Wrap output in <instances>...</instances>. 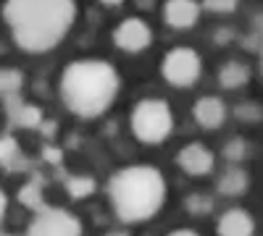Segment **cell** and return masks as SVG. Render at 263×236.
<instances>
[{
    "instance_id": "cell-1",
    "label": "cell",
    "mask_w": 263,
    "mask_h": 236,
    "mask_svg": "<svg viewBox=\"0 0 263 236\" xmlns=\"http://www.w3.org/2000/svg\"><path fill=\"white\" fill-rule=\"evenodd\" d=\"M3 16L18 48L45 53L71 29L77 6L74 0H6Z\"/></svg>"
},
{
    "instance_id": "cell-2",
    "label": "cell",
    "mask_w": 263,
    "mask_h": 236,
    "mask_svg": "<svg viewBox=\"0 0 263 236\" xmlns=\"http://www.w3.org/2000/svg\"><path fill=\"white\" fill-rule=\"evenodd\" d=\"M119 92V74L105 60H77L61 76V95L71 113L95 118L111 108Z\"/></svg>"
},
{
    "instance_id": "cell-3",
    "label": "cell",
    "mask_w": 263,
    "mask_h": 236,
    "mask_svg": "<svg viewBox=\"0 0 263 236\" xmlns=\"http://www.w3.org/2000/svg\"><path fill=\"white\" fill-rule=\"evenodd\" d=\"M111 202L116 216L126 223L147 221L158 212L166 200V181L156 168L132 165L124 168L111 179Z\"/></svg>"
},
{
    "instance_id": "cell-4",
    "label": "cell",
    "mask_w": 263,
    "mask_h": 236,
    "mask_svg": "<svg viewBox=\"0 0 263 236\" xmlns=\"http://www.w3.org/2000/svg\"><path fill=\"white\" fill-rule=\"evenodd\" d=\"M171 128H174V116L163 100H156V97L142 100L132 111V132L145 144H158L168 139Z\"/></svg>"
},
{
    "instance_id": "cell-5",
    "label": "cell",
    "mask_w": 263,
    "mask_h": 236,
    "mask_svg": "<svg viewBox=\"0 0 263 236\" xmlns=\"http://www.w3.org/2000/svg\"><path fill=\"white\" fill-rule=\"evenodd\" d=\"M163 76L174 87H192L200 76V55L192 48H174L163 58Z\"/></svg>"
},
{
    "instance_id": "cell-6",
    "label": "cell",
    "mask_w": 263,
    "mask_h": 236,
    "mask_svg": "<svg viewBox=\"0 0 263 236\" xmlns=\"http://www.w3.org/2000/svg\"><path fill=\"white\" fill-rule=\"evenodd\" d=\"M27 236H82V223L66 210L40 207Z\"/></svg>"
},
{
    "instance_id": "cell-7",
    "label": "cell",
    "mask_w": 263,
    "mask_h": 236,
    "mask_svg": "<svg viewBox=\"0 0 263 236\" xmlns=\"http://www.w3.org/2000/svg\"><path fill=\"white\" fill-rule=\"evenodd\" d=\"M114 42L116 48H121L124 53H142L150 48L153 42V32L142 18H124L121 24L114 29Z\"/></svg>"
},
{
    "instance_id": "cell-8",
    "label": "cell",
    "mask_w": 263,
    "mask_h": 236,
    "mask_svg": "<svg viewBox=\"0 0 263 236\" xmlns=\"http://www.w3.org/2000/svg\"><path fill=\"white\" fill-rule=\"evenodd\" d=\"M177 163H179V168L184 170V174H190V176H205V174H211V170H213V163L216 160H213V153H211L205 144L192 142V144H187V147L179 149Z\"/></svg>"
},
{
    "instance_id": "cell-9",
    "label": "cell",
    "mask_w": 263,
    "mask_h": 236,
    "mask_svg": "<svg viewBox=\"0 0 263 236\" xmlns=\"http://www.w3.org/2000/svg\"><path fill=\"white\" fill-rule=\"evenodd\" d=\"M163 16H166V24L174 29H192L197 18H200V6L195 0H168Z\"/></svg>"
},
{
    "instance_id": "cell-10",
    "label": "cell",
    "mask_w": 263,
    "mask_h": 236,
    "mask_svg": "<svg viewBox=\"0 0 263 236\" xmlns=\"http://www.w3.org/2000/svg\"><path fill=\"white\" fill-rule=\"evenodd\" d=\"M195 121L203 128H218L227 121V105L218 97H200L195 102Z\"/></svg>"
},
{
    "instance_id": "cell-11",
    "label": "cell",
    "mask_w": 263,
    "mask_h": 236,
    "mask_svg": "<svg viewBox=\"0 0 263 236\" xmlns=\"http://www.w3.org/2000/svg\"><path fill=\"white\" fill-rule=\"evenodd\" d=\"M255 223L245 210H227L218 218V236H253Z\"/></svg>"
},
{
    "instance_id": "cell-12",
    "label": "cell",
    "mask_w": 263,
    "mask_h": 236,
    "mask_svg": "<svg viewBox=\"0 0 263 236\" xmlns=\"http://www.w3.org/2000/svg\"><path fill=\"white\" fill-rule=\"evenodd\" d=\"M245 189H248V174L242 168H229L227 174L218 179V191H221V195L237 197V195H242Z\"/></svg>"
},
{
    "instance_id": "cell-13",
    "label": "cell",
    "mask_w": 263,
    "mask_h": 236,
    "mask_svg": "<svg viewBox=\"0 0 263 236\" xmlns=\"http://www.w3.org/2000/svg\"><path fill=\"white\" fill-rule=\"evenodd\" d=\"M250 79V71L248 66H242V63H227V66H221V71H218V81H221V87L227 90H237V87H242V84Z\"/></svg>"
},
{
    "instance_id": "cell-14",
    "label": "cell",
    "mask_w": 263,
    "mask_h": 236,
    "mask_svg": "<svg viewBox=\"0 0 263 236\" xmlns=\"http://www.w3.org/2000/svg\"><path fill=\"white\" fill-rule=\"evenodd\" d=\"M0 165L8 168V170L24 168V155H21V149H18L16 139H11V137H3V139H0Z\"/></svg>"
},
{
    "instance_id": "cell-15",
    "label": "cell",
    "mask_w": 263,
    "mask_h": 236,
    "mask_svg": "<svg viewBox=\"0 0 263 236\" xmlns=\"http://www.w3.org/2000/svg\"><path fill=\"white\" fill-rule=\"evenodd\" d=\"M18 84H21V74H16V71H3V69H0V95L16 92Z\"/></svg>"
},
{
    "instance_id": "cell-16",
    "label": "cell",
    "mask_w": 263,
    "mask_h": 236,
    "mask_svg": "<svg viewBox=\"0 0 263 236\" xmlns=\"http://www.w3.org/2000/svg\"><path fill=\"white\" fill-rule=\"evenodd\" d=\"M13 121L21 123V126H37L40 123V111L29 108V105H21V108L13 113Z\"/></svg>"
},
{
    "instance_id": "cell-17",
    "label": "cell",
    "mask_w": 263,
    "mask_h": 236,
    "mask_svg": "<svg viewBox=\"0 0 263 236\" xmlns=\"http://www.w3.org/2000/svg\"><path fill=\"white\" fill-rule=\"evenodd\" d=\"M92 179H69V191H71V197H87V195H92Z\"/></svg>"
},
{
    "instance_id": "cell-18",
    "label": "cell",
    "mask_w": 263,
    "mask_h": 236,
    "mask_svg": "<svg viewBox=\"0 0 263 236\" xmlns=\"http://www.w3.org/2000/svg\"><path fill=\"white\" fill-rule=\"evenodd\" d=\"M21 202L29 205V207H42V200H40V186L37 184H27L24 191H21Z\"/></svg>"
},
{
    "instance_id": "cell-19",
    "label": "cell",
    "mask_w": 263,
    "mask_h": 236,
    "mask_svg": "<svg viewBox=\"0 0 263 236\" xmlns=\"http://www.w3.org/2000/svg\"><path fill=\"white\" fill-rule=\"evenodd\" d=\"M245 153H248V144H245L242 139L229 142V144H227V149H224V155H227L229 160H239V158H245Z\"/></svg>"
},
{
    "instance_id": "cell-20",
    "label": "cell",
    "mask_w": 263,
    "mask_h": 236,
    "mask_svg": "<svg viewBox=\"0 0 263 236\" xmlns=\"http://www.w3.org/2000/svg\"><path fill=\"white\" fill-rule=\"evenodd\" d=\"M205 8L216 13H232L237 8V0H205Z\"/></svg>"
},
{
    "instance_id": "cell-21",
    "label": "cell",
    "mask_w": 263,
    "mask_h": 236,
    "mask_svg": "<svg viewBox=\"0 0 263 236\" xmlns=\"http://www.w3.org/2000/svg\"><path fill=\"white\" fill-rule=\"evenodd\" d=\"M187 205H190V210H192V212H208V210H211V200H208V197H203V195L190 197V200H187Z\"/></svg>"
},
{
    "instance_id": "cell-22",
    "label": "cell",
    "mask_w": 263,
    "mask_h": 236,
    "mask_svg": "<svg viewBox=\"0 0 263 236\" xmlns=\"http://www.w3.org/2000/svg\"><path fill=\"white\" fill-rule=\"evenodd\" d=\"M6 207H8V200L3 195V189H0V221H3V216H6Z\"/></svg>"
},
{
    "instance_id": "cell-23",
    "label": "cell",
    "mask_w": 263,
    "mask_h": 236,
    "mask_svg": "<svg viewBox=\"0 0 263 236\" xmlns=\"http://www.w3.org/2000/svg\"><path fill=\"white\" fill-rule=\"evenodd\" d=\"M168 236H197L195 231H187V228H179V231H174V233H168Z\"/></svg>"
},
{
    "instance_id": "cell-24",
    "label": "cell",
    "mask_w": 263,
    "mask_h": 236,
    "mask_svg": "<svg viewBox=\"0 0 263 236\" xmlns=\"http://www.w3.org/2000/svg\"><path fill=\"white\" fill-rule=\"evenodd\" d=\"M100 3H105V6H119V3H124V0H100Z\"/></svg>"
},
{
    "instance_id": "cell-25",
    "label": "cell",
    "mask_w": 263,
    "mask_h": 236,
    "mask_svg": "<svg viewBox=\"0 0 263 236\" xmlns=\"http://www.w3.org/2000/svg\"><path fill=\"white\" fill-rule=\"evenodd\" d=\"M108 236H126V233H121V231H116V233H108Z\"/></svg>"
},
{
    "instance_id": "cell-26",
    "label": "cell",
    "mask_w": 263,
    "mask_h": 236,
    "mask_svg": "<svg viewBox=\"0 0 263 236\" xmlns=\"http://www.w3.org/2000/svg\"><path fill=\"white\" fill-rule=\"evenodd\" d=\"M0 236H11V233H0Z\"/></svg>"
}]
</instances>
